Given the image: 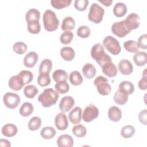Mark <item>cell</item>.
I'll return each instance as SVG.
<instances>
[{
    "instance_id": "1",
    "label": "cell",
    "mask_w": 147,
    "mask_h": 147,
    "mask_svg": "<svg viewBox=\"0 0 147 147\" xmlns=\"http://www.w3.org/2000/svg\"><path fill=\"white\" fill-rule=\"evenodd\" d=\"M59 94L52 88L44 90L38 97V101L44 107H49L56 103L59 99Z\"/></svg>"
},
{
    "instance_id": "2",
    "label": "cell",
    "mask_w": 147,
    "mask_h": 147,
    "mask_svg": "<svg viewBox=\"0 0 147 147\" xmlns=\"http://www.w3.org/2000/svg\"><path fill=\"white\" fill-rule=\"evenodd\" d=\"M91 56L101 67L105 64L112 61L111 58L105 53L103 45L100 43L93 45L91 49Z\"/></svg>"
},
{
    "instance_id": "3",
    "label": "cell",
    "mask_w": 147,
    "mask_h": 147,
    "mask_svg": "<svg viewBox=\"0 0 147 147\" xmlns=\"http://www.w3.org/2000/svg\"><path fill=\"white\" fill-rule=\"evenodd\" d=\"M42 21L44 29L48 32L56 30L59 25V21L56 14L51 10H46L42 17Z\"/></svg>"
},
{
    "instance_id": "4",
    "label": "cell",
    "mask_w": 147,
    "mask_h": 147,
    "mask_svg": "<svg viewBox=\"0 0 147 147\" xmlns=\"http://www.w3.org/2000/svg\"><path fill=\"white\" fill-rule=\"evenodd\" d=\"M104 14V9L98 3H93L90 7L88 18L95 24H99L103 20Z\"/></svg>"
},
{
    "instance_id": "5",
    "label": "cell",
    "mask_w": 147,
    "mask_h": 147,
    "mask_svg": "<svg viewBox=\"0 0 147 147\" xmlns=\"http://www.w3.org/2000/svg\"><path fill=\"white\" fill-rule=\"evenodd\" d=\"M103 45L113 55H117L121 51L119 42L111 36H107L105 37L103 40Z\"/></svg>"
},
{
    "instance_id": "6",
    "label": "cell",
    "mask_w": 147,
    "mask_h": 147,
    "mask_svg": "<svg viewBox=\"0 0 147 147\" xmlns=\"http://www.w3.org/2000/svg\"><path fill=\"white\" fill-rule=\"evenodd\" d=\"M108 82L109 80L102 75H99L95 79L94 84L96 87L99 94L105 96L110 93L111 87Z\"/></svg>"
},
{
    "instance_id": "7",
    "label": "cell",
    "mask_w": 147,
    "mask_h": 147,
    "mask_svg": "<svg viewBox=\"0 0 147 147\" xmlns=\"http://www.w3.org/2000/svg\"><path fill=\"white\" fill-rule=\"evenodd\" d=\"M3 101L6 107L10 109H14L20 105L21 99L18 94L9 92H6L3 95Z\"/></svg>"
},
{
    "instance_id": "8",
    "label": "cell",
    "mask_w": 147,
    "mask_h": 147,
    "mask_svg": "<svg viewBox=\"0 0 147 147\" xmlns=\"http://www.w3.org/2000/svg\"><path fill=\"white\" fill-rule=\"evenodd\" d=\"M111 32L118 37L122 38L129 34L131 31L127 28L125 20L114 22L111 26Z\"/></svg>"
},
{
    "instance_id": "9",
    "label": "cell",
    "mask_w": 147,
    "mask_h": 147,
    "mask_svg": "<svg viewBox=\"0 0 147 147\" xmlns=\"http://www.w3.org/2000/svg\"><path fill=\"white\" fill-rule=\"evenodd\" d=\"M98 115V109L93 104H90L84 109L82 117L84 122H90L96 119Z\"/></svg>"
},
{
    "instance_id": "10",
    "label": "cell",
    "mask_w": 147,
    "mask_h": 147,
    "mask_svg": "<svg viewBox=\"0 0 147 147\" xmlns=\"http://www.w3.org/2000/svg\"><path fill=\"white\" fill-rule=\"evenodd\" d=\"M125 24L127 28L131 31L137 29L140 25V16L136 13H130L125 20Z\"/></svg>"
},
{
    "instance_id": "11",
    "label": "cell",
    "mask_w": 147,
    "mask_h": 147,
    "mask_svg": "<svg viewBox=\"0 0 147 147\" xmlns=\"http://www.w3.org/2000/svg\"><path fill=\"white\" fill-rule=\"evenodd\" d=\"M55 125L59 130H64L68 126V121L66 115L64 113H58L55 118Z\"/></svg>"
},
{
    "instance_id": "12",
    "label": "cell",
    "mask_w": 147,
    "mask_h": 147,
    "mask_svg": "<svg viewBox=\"0 0 147 147\" xmlns=\"http://www.w3.org/2000/svg\"><path fill=\"white\" fill-rule=\"evenodd\" d=\"M75 105V100L71 96H65L61 99L59 109L63 113L68 112Z\"/></svg>"
},
{
    "instance_id": "13",
    "label": "cell",
    "mask_w": 147,
    "mask_h": 147,
    "mask_svg": "<svg viewBox=\"0 0 147 147\" xmlns=\"http://www.w3.org/2000/svg\"><path fill=\"white\" fill-rule=\"evenodd\" d=\"M118 69L122 74L129 75L133 72V67L129 60L122 59L118 63Z\"/></svg>"
},
{
    "instance_id": "14",
    "label": "cell",
    "mask_w": 147,
    "mask_h": 147,
    "mask_svg": "<svg viewBox=\"0 0 147 147\" xmlns=\"http://www.w3.org/2000/svg\"><path fill=\"white\" fill-rule=\"evenodd\" d=\"M38 56L35 52H28L24 58V64L27 68H33L37 63Z\"/></svg>"
},
{
    "instance_id": "15",
    "label": "cell",
    "mask_w": 147,
    "mask_h": 147,
    "mask_svg": "<svg viewBox=\"0 0 147 147\" xmlns=\"http://www.w3.org/2000/svg\"><path fill=\"white\" fill-rule=\"evenodd\" d=\"M82 116V110L80 107H74L69 113L68 118L73 124H78L80 122Z\"/></svg>"
},
{
    "instance_id": "16",
    "label": "cell",
    "mask_w": 147,
    "mask_h": 147,
    "mask_svg": "<svg viewBox=\"0 0 147 147\" xmlns=\"http://www.w3.org/2000/svg\"><path fill=\"white\" fill-rule=\"evenodd\" d=\"M74 142L73 138L68 134L61 135L57 139V144L59 147H72Z\"/></svg>"
},
{
    "instance_id": "17",
    "label": "cell",
    "mask_w": 147,
    "mask_h": 147,
    "mask_svg": "<svg viewBox=\"0 0 147 147\" xmlns=\"http://www.w3.org/2000/svg\"><path fill=\"white\" fill-rule=\"evenodd\" d=\"M8 85L11 90L14 91H20L22 89L24 84L23 83L20 77L17 75L12 76L9 79Z\"/></svg>"
},
{
    "instance_id": "18",
    "label": "cell",
    "mask_w": 147,
    "mask_h": 147,
    "mask_svg": "<svg viewBox=\"0 0 147 147\" xmlns=\"http://www.w3.org/2000/svg\"><path fill=\"white\" fill-rule=\"evenodd\" d=\"M103 73L109 78H113L117 74V68L115 65L112 62H109L102 67Z\"/></svg>"
},
{
    "instance_id": "19",
    "label": "cell",
    "mask_w": 147,
    "mask_h": 147,
    "mask_svg": "<svg viewBox=\"0 0 147 147\" xmlns=\"http://www.w3.org/2000/svg\"><path fill=\"white\" fill-rule=\"evenodd\" d=\"M108 117L113 122L119 121L122 117V111L115 106H111L108 110Z\"/></svg>"
},
{
    "instance_id": "20",
    "label": "cell",
    "mask_w": 147,
    "mask_h": 147,
    "mask_svg": "<svg viewBox=\"0 0 147 147\" xmlns=\"http://www.w3.org/2000/svg\"><path fill=\"white\" fill-rule=\"evenodd\" d=\"M1 132L5 137H12L17 134V127L13 123H6L2 127Z\"/></svg>"
},
{
    "instance_id": "21",
    "label": "cell",
    "mask_w": 147,
    "mask_h": 147,
    "mask_svg": "<svg viewBox=\"0 0 147 147\" xmlns=\"http://www.w3.org/2000/svg\"><path fill=\"white\" fill-rule=\"evenodd\" d=\"M82 73L86 78L90 79L95 76L96 69L92 64L86 63L82 68Z\"/></svg>"
},
{
    "instance_id": "22",
    "label": "cell",
    "mask_w": 147,
    "mask_h": 147,
    "mask_svg": "<svg viewBox=\"0 0 147 147\" xmlns=\"http://www.w3.org/2000/svg\"><path fill=\"white\" fill-rule=\"evenodd\" d=\"M118 90L121 92L129 95L133 93L134 91V86L132 82L124 80L119 83Z\"/></svg>"
},
{
    "instance_id": "23",
    "label": "cell",
    "mask_w": 147,
    "mask_h": 147,
    "mask_svg": "<svg viewBox=\"0 0 147 147\" xmlns=\"http://www.w3.org/2000/svg\"><path fill=\"white\" fill-rule=\"evenodd\" d=\"M133 59L136 65L142 67L147 63V54L145 52L138 51L133 56Z\"/></svg>"
},
{
    "instance_id": "24",
    "label": "cell",
    "mask_w": 147,
    "mask_h": 147,
    "mask_svg": "<svg viewBox=\"0 0 147 147\" xmlns=\"http://www.w3.org/2000/svg\"><path fill=\"white\" fill-rule=\"evenodd\" d=\"M60 55L64 60L71 61L75 57V52L72 48L69 47H64L60 50Z\"/></svg>"
},
{
    "instance_id": "25",
    "label": "cell",
    "mask_w": 147,
    "mask_h": 147,
    "mask_svg": "<svg viewBox=\"0 0 147 147\" xmlns=\"http://www.w3.org/2000/svg\"><path fill=\"white\" fill-rule=\"evenodd\" d=\"M75 26V21L72 17L67 16L63 20L61 28L64 32L71 31L74 29Z\"/></svg>"
},
{
    "instance_id": "26",
    "label": "cell",
    "mask_w": 147,
    "mask_h": 147,
    "mask_svg": "<svg viewBox=\"0 0 147 147\" xmlns=\"http://www.w3.org/2000/svg\"><path fill=\"white\" fill-rule=\"evenodd\" d=\"M127 13V6L123 2H117L113 7V13L117 17H122Z\"/></svg>"
},
{
    "instance_id": "27",
    "label": "cell",
    "mask_w": 147,
    "mask_h": 147,
    "mask_svg": "<svg viewBox=\"0 0 147 147\" xmlns=\"http://www.w3.org/2000/svg\"><path fill=\"white\" fill-rule=\"evenodd\" d=\"M52 78L55 82L56 83H59L62 82H67L68 78V75L65 71L58 69L53 72Z\"/></svg>"
},
{
    "instance_id": "28",
    "label": "cell",
    "mask_w": 147,
    "mask_h": 147,
    "mask_svg": "<svg viewBox=\"0 0 147 147\" xmlns=\"http://www.w3.org/2000/svg\"><path fill=\"white\" fill-rule=\"evenodd\" d=\"M52 68V62L49 59H44L39 66V74H49Z\"/></svg>"
},
{
    "instance_id": "29",
    "label": "cell",
    "mask_w": 147,
    "mask_h": 147,
    "mask_svg": "<svg viewBox=\"0 0 147 147\" xmlns=\"http://www.w3.org/2000/svg\"><path fill=\"white\" fill-rule=\"evenodd\" d=\"M56 134V130L52 126L44 127L40 131V135L42 138L49 140L53 138Z\"/></svg>"
},
{
    "instance_id": "30",
    "label": "cell",
    "mask_w": 147,
    "mask_h": 147,
    "mask_svg": "<svg viewBox=\"0 0 147 147\" xmlns=\"http://www.w3.org/2000/svg\"><path fill=\"white\" fill-rule=\"evenodd\" d=\"M33 110L34 107L32 103L29 102H25L21 105L19 111L21 116L26 117L30 115L33 113Z\"/></svg>"
},
{
    "instance_id": "31",
    "label": "cell",
    "mask_w": 147,
    "mask_h": 147,
    "mask_svg": "<svg viewBox=\"0 0 147 147\" xmlns=\"http://www.w3.org/2000/svg\"><path fill=\"white\" fill-rule=\"evenodd\" d=\"M40 18V11L35 9H30L26 13L25 20L27 22L32 21H39Z\"/></svg>"
},
{
    "instance_id": "32",
    "label": "cell",
    "mask_w": 147,
    "mask_h": 147,
    "mask_svg": "<svg viewBox=\"0 0 147 147\" xmlns=\"http://www.w3.org/2000/svg\"><path fill=\"white\" fill-rule=\"evenodd\" d=\"M70 83L74 86H79L83 82V78L80 73L78 71H72L69 76Z\"/></svg>"
},
{
    "instance_id": "33",
    "label": "cell",
    "mask_w": 147,
    "mask_h": 147,
    "mask_svg": "<svg viewBox=\"0 0 147 147\" xmlns=\"http://www.w3.org/2000/svg\"><path fill=\"white\" fill-rule=\"evenodd\" d=\"M114 101L119 105H123L126 103L128 100V95L121 92L118 90L114 95Z\"/></svg>"
},
{
    "instance_id": "34",
    "label": "cell",
    "mask_w": 147,
    "mask_h": 147,
    "mask_svg": "<svg viewBox=\"0 0 147 147\" xmlns=\"http://www.w3.org/2000/svg\"><path fill=\"white\" fill-rule=\"evenodd\" d=\"M38 93V90L37 88L32 84L26 86L24 88V94L28 98H34Z\"/></svg>"
},
{
    "instance_id": "35",
    "label": "cell",
    "mask_w": 147,
    "mask_h": 147,
    "mask_svg": "<svg viewBox=\"0 0 147 147\" xmlns=\"http://www.w3.org/2000/svg\"><path fill=\"white\" fill-rule=\"evenodd\" d=\"M136 129L132 125H128L122 127L121 130V134L122 137L125 138H129L131 137L135 133Z\"/></svg>"
},
{
    "instance_id": "36",
    "label": "cell",
    "mask_w": 147,
    "mask_h": 147,
    "mask_svg": "<svg viewBox=\"0 0 147 147\" xmlns=\"http://www.w3.org/2000/svg\"><path fill=\"white\" fill-rule=\"evenodd\" d=\"M42 121L38 117H32L28 122V129L31 131H35L38 130L41 126Z\"/></svg>"
},
{
    "instance_id": "37",
    "label": "cell",
    "mask_w": 147,
    "mask_h": 147,
    "mask_svg": "<svg viewBox=\"0 0 147 147\" xmlns=\"http://www.w3.org/2000/svg\"><path fill=\"white\" fill-rule=\"evenodd\" d=\"M27 29L32 34H38L41 30V26L39 21H32L27 22Z\"/></svg>"
},
{
    "instance_id": "38",
    "label": "cell",
    "mask_w": 147,
    "mask_h": 147,
    "mask_svg": "<svg viewBox=\"0 0 147 147\" xmlns=\"http://www.w3.org/2000/svg\"><path fill=\"white\" fill-rule=\"evenodd\" d=\"M123 47L125 49L129 52L134 53L138 52L139 49V47L137 42L134 40H128L123 43Z\"/></svg>"
},
{
    "instance_id": "39",
    "label": "cell",
    "mask_w": 147,
    "mask_h": 147,
    "mask_svg": "<svg viewBox=\"0 0 147 147\" xmlns=\"http://www.w3.org/2000/svg\"><path fill=\"white\" fill-rule=\"evenodd\" d=\"M18 75L21 79L24 85L30 83L33 79V75L32 72H30V71H28V70L21 71L18 74Z\"/></svg>"
},
{
    "instance_id": "40",
    "label": "cell",
    "mask_w": 147,
    "mask_h": 147,
    "mask_svg": "<svg viewBox=\"0 0 147 147\" xmlns=\"http://www.w3.org/2000/svg\"><path fill=\"white\" fill-rule=\"evenodd\" d=\"M72 132L77 137H83L86 135L87 129L84 125L79 124L72 127Z\"/></svg>"
},
{
    "instance_id": "41",
    "label": "cell",
    "mask_w": 147,
    "mask_h": 147,
    "mask_svg": "<svg viewBox=\"0 0 147 147\" xmlns=\"http://www.w3.org/2000/svg\"><path fill=\"white\" fill-rule=\"evenodd\" d=\"M72 0H52L51 3L52 6L57 9H61L70 5Z\"/></svg>"
},
{
    "instance_id": "42",
    "label": "cell",
    "mask_w": 147,
    "mask_h": 147,
    "mask_svg": "<svg viewBox=\"0 0 147 147\" xmlns=\"http://www.w3.org/2000/svg\"><path fill=\"white\" fill-rule=\"evenodd\" d=\"M51 82L49 74H40L37 78V83L41 87L48 86Z\"/></svg>"
},
{
    "instance_id": "43",
    "label": "cell",
    "mask_w": 147,
    "mask_h": 147,
    "mask_svg": "<svg viewBox=\"0 0 147 147\" xmlns=\"http://www.w3.org/2000/svg\"><path fill=\"white\" fill-rule=\"evenodd\" d=\"M13 49L15 53L18 55H22L27 51V45L22 42H17L14 44Z\"/></svg>"
},
{
    "instance_id": "44",
    "label": "cell",
    "mask_w": 147,
    "mask_h": 147,
    "mask_svg": "<svg viewBox=\"0 0 147 147\" xmlns=\"http://www.w3.org/2000/svg\"><path fill=\"white\" fill-rule=\"evenodd\" d=\"M55 88L57 92L61 94H65L69 90V86L67 82L56 83L55 84Z\"/></svg>"
},
{
    "instance_id": "45",
    "label": "cell",
    "mask_w": 147,
    "mask_h": 147,
    "mask_svg": "<svg viewBox=\"0 0 147 147\" xmlns=\"http://www.w3.org/2000/svg\"><path fill=\"white\" fill-rule=\"evenodd\" d=\"M76 33L79 37L85 38L89 37L91 33V30L88 26L86 25H82L78 28Z\"/></svg>"
},
{
    "instance_id": "46",
    "label": "cell",
    "mask_w": 147,
    "mask_h": 147,
    "mask_svg": "<svg viewBox=\"0 0 147 147\" xmlns=\"http://www.w3.org/2000/svg\"><path fill=\"white\" fill-rule=\"evenodd\" d=\"M73 38L74 34L72 32H71V31L65 32L61 34L60 37V41L62 44L67 45L71 43Z\"/></svg>"
},
{
    "instance_id": "47",
    "label": "cell",
    "mask_w": 147,
    "mask_h": 147,
    "mask_svg": "<svg viewBox=\"0 0 147 147\" xmlns=\"http://www.w3.org/2000/svg\"><path fill=\"white\" fill-rule=\"evenodd\" d=\"M88 3V0H75L74 6L79 11H84L86 10Z\"/></svg>"
},
{
    "instance_id": "48",
    "label": "cell",
    "mask_w": 147,
    "mask_h": 147,
    "mask_svg": "<svg viewBox=\"0 0 147 147\" xmlns=\"http://www.w3.org/2000/svg\"><path fill=\"white\" fill-rule=\"evenodd\" d=\"M137 44L138 45L139 48L146 49L147 48V35L146 34H143L141 35L138 38Z\"/></svg>"
},
{
    "instance_id": "49",
    "label": "cell",
    "mask_w": 147,
    "mask_h": 147,
    "mask_svg": "<svg viewBox=\"0 0 147 147\" xmlns=\"http://www.w3.org/2000/svg\"><path fill=\"white\" fill-rule=\"evenodd\" d=\"M138 119L142 124L144 125H147V110L146 109L142 110L140 111L138 115Z\"/></svg>"
},
{
    "instance_id": "50",
    "label": "cell",
    "mask_w": 147,
    "mask_h": 147,
    "mask_svg": "<svg viewBox=\"0 0 147 147\" xmlns=\"http://www.w3.org/2000/svg\"><path fill=\"white\" fill-rule=\"evenodd\" d=\"M138 87L142 90H147V78L146 76H142L138 82Z\"/></svg>"
},
{
    "instance_id": "51",
    "label": "cell",
    "mask_w": 147,
    "mask_h": 147,
    "mask_svg": "<svg viewBox=\"0 0 147 147\" xmlns=\"http://www.w3.org/2000/svg\"><path fill=\"white\" fill-rule=\"evenodd\" d=\"M0 145L1 146H11V143L9 141L5 139H1L0 140Z\"/></svg>"
},
{
    "instance_id": "52",
    "label": "cell",
    "mask_w": 147,
    "mask_h": 147,
    "mask_svg": "<svg viewBox=\"0 0 147 147\" xmlns=\"http://www.w3.org/2000/svg\"><path fill=\"white\" fill-rule=\"evenodd\" d=\"M98 1L106 6H109L113 3V0H98Z\"/></svg>"
},
{
    "instance_id": "53",
    "label": "cell",
    "mask_w": 147,
    "mask_h": 147,
    "mask_svg": "<svg viewBox=\"0 0 147 147\" xmlns=\"http://www.w3.org/2000/svg\"><path fill=\"white\" fill-rule=\"evenodd\" d=\"M146 68L145 69V70L143 72V74H142V76H146Z\"/></svg>"
}]
</instances>
